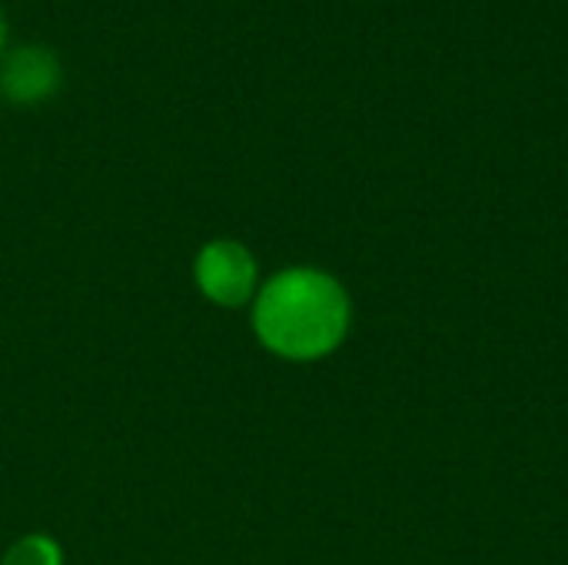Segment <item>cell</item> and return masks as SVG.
Returning a JSON list of instances; mask_svg holds the SVG:
<instances>
[{"mask_svg": "<svg viewBox=\"0 0 568 565\" xmlns=\"http://www.w3.org/2000/svg\"><path fill=\"white\" fill-rule=\"evenodd\" d=\"M0 87L13 103H40L60 87V60L40 43L10 50L0 63Z\"/></svg>", "mask_w": 568, "mask_h": 565, "instance_id": "3", "label": "cell"}, {"mask_svg": "<svg viewBox=\"0 0 568 565\" xmlns=\"http://www.w3.org/2000/svg\"><path fill=\"white\" fill-rule=\"evenodd\" d=\"M253 323L266 350L286 360H320L343 340L349 303L333 276L286 270L263 286Z\"/></svg>", "mask_w": 568, "mask_h": 565, "instance_id": "1", "label": "cell"}, {"mask_svg": "<svg viewBox=\"0 0 568 565\" xmlns=\"http://www.w3.org/2000/svg\"><path fill=\"white\" fill-rule=\"evenodd\" d=\"M3 565H60V549L43 536H30L7 553Z\"/></svg>", "mask_w": 568, "mask_h": 565, "instance_id": "4", "label": "cell"}, {"mask_svg": "<svg viewBox=\"0 0 568 565\" xmlns=\"http://www.w3.org/2000/svg\"><path fill=\"white\" fill-rule=\"evenodd\" d=\"M196 283H200V290L213 303L240 306V303H246L253 296L256 263H253V256L240 243L216 240L196 260Z\"/></svg>", "mask_w": 568, "mask_h": 565, "instance_id": "2", "label": "cell"}, {"mask_svg": "<svg viewBox=\"0 0 568 565\" xmlns=\"http://www.w3.org/2000/svg\"><path fill=\"white\" fill-rule=\"evenodd\" d=\"M3 37H7V23H3V13H0V50H3Z\"/></svg>", "mask_w": 568, "mask_h": 565, "instance_id": "5", "label": "cell"}]
</instances>
